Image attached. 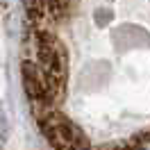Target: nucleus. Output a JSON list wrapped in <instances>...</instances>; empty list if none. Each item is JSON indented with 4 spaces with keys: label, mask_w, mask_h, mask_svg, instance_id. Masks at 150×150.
Returning <instances> with one entry per match:
<instances>
[{
    "label": "nucleus",
    "mask_w": 150,
    "mask_h": 150,
    "mask_svg": "<svg viewBox=\"0 0 150 150\" xmlns=\"http://www.w3.org/2000/svg\"><path fill=\"white\" fill-rule=\"evenodd\" d=\"M96 16H98V21H100V23H98V25H107V23H105V21H112V11L107 9V11H96Z\"/></svg>",
    "instance_id": "obj_3"
},
{
    "label": "nucleus",
    "mask_w": 150,
    "mask_h": 150,
    "mask_svg": "<svg viewBox=\"0 0 150 150\" xmlns=\"http://www.w3.org/2000/svg\"><path fill=\"white\" fill-rule=\"evenodd\" d=\"M123 37H125V43L118 50H134V48L150 46V34L139 25H121L114 30V43L123 41Z\"/></svg>",
    "instance_id": "obj_1"
},
{
    "label": "nucleus",
    "mask_w": 150,
    "mask_h": 150,
    "mask_svg": "<svg viewBox=\"0 0 150 150\" xmlns=\"http://www.w3.org/2000/svg\"><path fill=\"white\" fill-rule=\"evenodd\" d=\"M48 9H50L52 16L62 18V16H66L68 9H71V0H48Z\"/></svg>",
    "instance_id": "obj_2"
}]
</instances>
